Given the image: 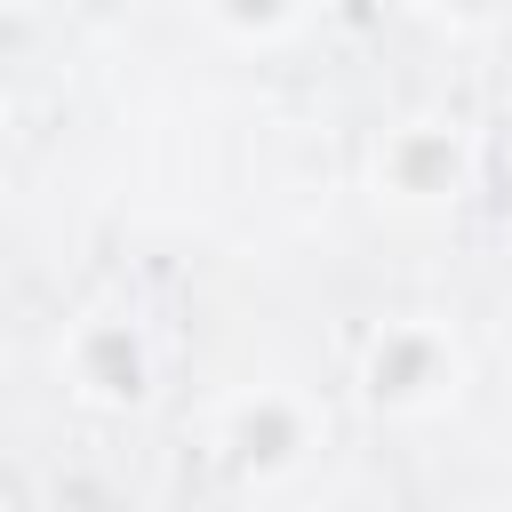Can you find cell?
Listing matches in <instances>:
<instances>
[{
	"label": "cell",
	"mask_w": 512,
	"mask_h": 512,
	"mask_svg": "<svg viewBox=\"0 0 512 512\" xmlns=\"http://www.w3.org/2000/svg\"><path fill=\"white\" fill-rule=\"evenodd\" d=\"M72 384L96 392V400H144V344L112 320L80 328L72 336Z\"/></svg>",
	"instance_id": "1"
}]
</instances>
